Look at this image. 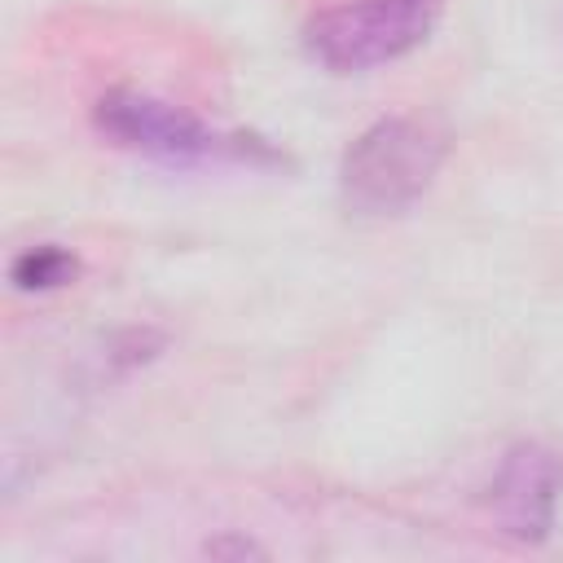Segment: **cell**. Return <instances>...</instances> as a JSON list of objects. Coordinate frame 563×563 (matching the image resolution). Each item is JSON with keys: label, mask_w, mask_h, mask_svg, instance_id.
Listing matches in <instances>:
<instances>
[{"label": "cell", "mask_w": 563, "mask_h": 563, "mask_svg": "<svg viewBox=\"0 0 563 563\" xmlns=\"http://www.w3.org/2000/svg\"><path fill=\"white\" fill-rule=\"evenodd\" d=\"M440 163L444 136L431 123L409 114L378 119L347 145L339 163V194L356 216H400L427 194Z\"/></svg>", "instance_id": "1"}, {"label": "cell", "mask_w": 563, "mask_h": 563, "mask_svg": "<svg viewBox=\"0 0 563 563\" xmlns=\"http://www.w3.org/2000/svg\"><path fill=\"white\" fill-rule=\"evenodd\" d=\"M97 128L114 145L163 163H277V154L264 141L220 132L198 114L132 88H114L97 101Z\"/></svg>", "instance_id": "2"}, {"label": "cell", "mask_w": 563, "mask_h": 563, "mask_svg": "<svg viewBox=\"0 0 563 563\" xmlns=\"http://www.w3.org/2000/svg\"><path fill=\"white\" fill-rule=\"evenodd\" d=\"M440 18V0H343L303 26L308 53L339 75L413 53Z\"/></svg>", "instance_id": "3"}, {"label": "cell", "mask_w": 563, "mask_h": 563, "mask_svg": "<svg viewBox=\"0 0 563 563\" xmlns=\"http://www.w3.org/2000/svg\"><path fill=\"white\" fill-rule=\"evenodd\" d=\"M559 497H563V457L532 440L515 444L488 484L493 515L501 532H510L515 541H545L559 515Z\"/></svg>", "instance_id": "4"}, {"label": "cell", "mask_w": 563, "mask_h": 563, "mask_svg": "<svg viewBox=\"0 0 563 563\" xmlns=\"http://www.w3.org/2000/svg\"><path fill=\"white\" fill-rule=\"evenodd\" d=\"M75 255L53 246V242H40V246H26L18 260H13V286L18 290H57L75 277Z\"/></svg>", "instance_id": "5"}]
</instances>
